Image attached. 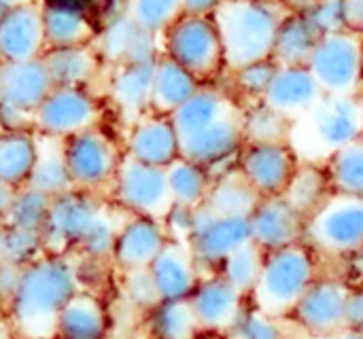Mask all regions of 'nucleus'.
<instances>
[{
    "instance_id": "obj_57",
    "label": "nucleus",
    "mask_w": 363,
    "mask_h": 339,
    "mask_svg": "<svg viewBox=\"0 0 363 339\" xmlns=\"http://www.w3.org/2000/svg\"><path fill=\"white\" fill-rule=\"evenodd\" d=\"M328 339H363V333H359V331H351V329H345V331H340V333H336V335H332V338Z\"/></svg>"
},
{
    "instance_id": "obj_58",
    "label": "nucleus",
    "mask_w": 363,
    "mask_h": 339,
    "mask_svg": "<svg viewBox=\"0 0 363 339\" xmlns=\"http://www.w3.org/2000/svg\"><path fill=\"white\" fill-rule=\"evenodd\" d=\"M198 339H228L225 335H213V333H202Z\"/></svg>"
},
{
    "instance_id": "obj_51",
    "label": "nucleus",
    "mask_w": 363,
    "mask_h": 339,
    "mask_svg": "<svg viewBox=\"0 0 363 339\" xmlns=\"http://www.w3.org/2000/svg\"><path fill=\"white\" fill-rule=\"evenodd\" d=\"M345 329L363 333V282L351 285L349 301H347V323Z\"/></svg>"
},
{
    "instance_id": "obj_52",
    "label": "nucleus",
    "mask_w": 363,
    "mask_h": 339,
    "mask_svg": "<svg viewBox=\"0 0 363 339\" xmlns=\"http://www.w3.org/2000/svg\"><path fill=\"white\" fill-rule=\"evenodd\" d=\"M345 30L363 38V0H342Z\"/></svg>"
},
{
    "instance_id": "obj_21",
    "label": "nucleus",
    "mask_w": 363,
    "mask_h": 339,
    "mask_svg": "<svg viewBox=\"0 0 363 339\" xmlns=\"http://www.w3.org/2000/svg\"><path fill=\"white\" fill-rule=\"evenodd\" d=\"M45 2L30 0L0 19V62H32L47 53Z\"/></svg>"
},
{
    "instance_id": "obj_14",
    "label": "nucleus",
    "mask_w": 363,
    "mask_h": 339,
    "mask_svg": "<svg viewBox=\"0 0 363 339\" xmlns=\"http://www.w3.org/2000/svg\"><path fill=\"white\" fill-rule=\"evenodd\" d=\"M300 163L291 142L245 144L236 170L259 197H283Z\"/></svg>"
},
{
    "instance_id": "obj_15",
    "label": "nucleus",
    "mask_w": 363,
    "mask_h": 339,
    "mask_svg": "<svg viewBox=\"0 0 363 339\" xmlns=\"http://www.w3.org/2000/svg\"><path fill=\"white\" fill-rule=\"evenodd\" d=\"M313 142L328 157L363 138V108L359 96H325L308 115Z\"/></svg>"
},
{
    "instance_id": "obj_60",
    "label": "nucleus",
    "mask_w": 363,
    "mask_h": 339,
    "mask_svg": "<svg viewBox=\"0 0 363 339\" xmlns=\"http://www.w3.org/2000/svg\"><path fill=\"white\" fill-rule=\"evenodd\" d=\"M362 91H363V55H362Z\"/></svg>"
},
{
    "instance_id": "obj_40",
    "label": "nucleus",
    "mask_w": 363,
    "mask_h": 339,
    "mask_svg": "<svg viewBox=\"0 0 363 339\" xmlns=\"http://www.w3.org/2000/svg\"><path fill=\"white\" fill-rule=\"evenodd\" d=\"M123 13L145 32L162 38L183 15V0H125Z\"/></svg>"
},
{
    "instance_id": "obj_6",
    "label": "nucleus",
    "mask_w": 363,
    "mask_h": 339,
    "mask_svg": "<svg viewBox=\"0 0 363 339\" xmlns=\"http://www.w3.org/2000/svg\"><path fill=\"white\" fill-rule=\"evenodd\" d=\"M53 81L43 59L0 62V127L2 132H28Z\"/></svg>"
},
{
    "instance_id": "obj_30",
    "label": "nucleus",
    "mask_w": 363,
    "mask_h": 339,
    "mask_svg": "<svg viewBox=\"0 0 363 339\" xmlns=\"http://www.w3.org/2000/svg\"><path fill=\"white\" fill-rule=\"evenodd\" d=\"M204 83H200L189 70L170 59L168 55H160L153 72V96H151V113L172 115L177 113Z\"/></svg>"
},
{
    "instance_id": "obj_26",
    "label": "nucleus",
    "mask_w": 363,
    "mask_h": 339,
    "mask_svg": "<svg viewBox=\"0 0 363 339\" xmlns=\"http://www.w3.org/2000/svg\"><path fill=\"white\" fill-rule=\"evenodd\" d=\"M238 100L230 93V89L219 87L215 83H204L177 113H172V121L181 138L194 136L217 121L240 113Z\"/></svg>"
},
{
    "instance_id": "obj_49",
    "label": "nucleus",
    "mask_w": 363,
    "mask_h": 339,
    "mask_svg": "<svg viewBox=\"0 0 363 339\" xmlns=\"http://www.w3.org/2000/svg\"><path fill=\"white\" fill-rule=\"evenodd\" d=\"M162 221L166 225V231H168L170 240L187 244L191 234H194V225H196V208L181 206V204H170V208L166 210Z\"/></svg>"
},
{
    "instance_id": "obj_18",
    "label": "nucleus",
    "mask_w": 363,
    "mask_h": 339,
    "mask_svg": "<svg viewBox=\"0 0 363 339\" xmlns=\"http://www.w3.org/2000/svg\"><path fill=\"white\" fill-rule=\"evenodd\" d=\"M168 242L170 236L162 219L125 214L117 234L111 265L119 274L149 270Z\"/></svg>"
},
{
    "instance_id": "obj_22",
    "label": "nucleus",
    "mask_w": 363,
    "mask_h": 339,
    "mask_svg": "<svg viewBox=\"0 0 363 339\" xmlns=\"http://www.w3.org/2000/svg\"><path fill=\"white\" fill-rule=\"evenodd\" d=\"M249 223L253 244L264 253L300 244L306 238V219L298 214L285 197H262Z\"/></svg>"
},
{
    "instance_id": "obj_11",
    "label": "nucleus",
    "mask_w": 363,
    "mask_h": 339,
    "mask_svg": "<svg viewBox=\"0 0 363 339\" xmlns=\"http://www.w3.org/2000/svg\"><path fill=\"white\" fill-rule=\"evenodd\" d=\"M108 200L123 214L162 219L172 204L166 170L123 157Z\"/></svg>"
},
{
    "instance_id": "obj_2",
    "label": "nucleus",
    "mask_w": 363,
    "mask_h": 339,
    "mask_svg": "<svg viewBox=\"0 0 363 339\" xmlns=\"http://www.w3.org/2000/svg\"><path fill=\"white\" fill-rule=\"evenodd\" d=\"M287 15L289 11L283 2L223 0L213 21L223 45L225 74L255 62L272 59L277 34Z\"/></svg>"
},
{
    "instance_id": "obj_50",
    "label": "nucleus",
    "mask_w": 363,
    "mask_h": 339,
    "mask_svg": "<svg viewBox=\"0 0 363 339\" xmlns=\"http://www.w3.org/2000/svg\"><path fill=\"white\" fill-rule=\"evenodd\" d=\"M21 274H23V268L4 259L0 261V304L4 306V310L9 308V304L13 301L17 289H19V282H21Z\"/></svg>"
},
{
    "instance_id": "obj_39",
    "label": "nucleus",
    "mask_w": 363,
    "mask_h": 339,
    "mask_svg": "<svg viewBox=\"0 0 363 339\" xmlns=\"http://www.w3.org/2000/svg\"><path fill=\"white\" fill-rule=\"evenodd\" d=\"M336 195L363 200V138L323 159Z\"/></svg>"
},
{
    "instance_id": "obj_8",
    "label": "nucleus",
    "mask_w": 363,
    "mask_h": 339,
    "mask_svg": "<svg viewBox=\"0 0 363 339\" xmlns=\"http://www.w3.org/2000/svg\"><path fill=\"white\" fill-rule=\"evenodd\" d=\"M362 55V36L342 30L319 40L308 62V70L313 72L325 96H359Z\"/></svg>"
},
{
    "instance_id": "obj_64",
    "label": "nucleus",
    "mask_w": 363,
    "mask_h": 339,
    "mask_svg": "<svg viewBox=\"0 0 363 339\" xmlns=\"http://www.w3.org/2000/svg\"><path fill=\"white\" fill-rule=\"evenodd\" d=\"M0 339H2V338H0Z\"/></svg>"
},
{
    "instance_id": "obj_19",
    "label": "nucleus",
    "mask_w": 363,
    "mask_h": 339,
    "mask_svg": "<svg viewBox=\"0 0 363 339\" xmlns=\"http://www.w3.org/2000/svg\"><path fill=\"white\" fill-rule=\"evenodd\" d=\"M189 306L202 333L228 338L238 316L249 306V299L240 295L230 282H225V278H221L217 272H211L202 274L196 291L189 297Z\"/></svg>"
},
{
    "instance_id": "obj_47",
    "label": "nucleus",
    "mask_w": 363,
    "mask_h": 339,
    "mask_svg": "<svg viewBox=\"0 0 363 339\" xmlns=\"http://www.w3.org/2000/svg\"><path fill=\"white\" fill-rule=\"evenodd\" d=\"M47 255L45 240L40 231H28V229H11L6 236V259L28 268L30 263L38 261Z\"/></svg>"
},
{
    "instance_id": "obj_55",
    "label": "nucleus",
    "mask_w": 363,
    "mask_h": 339,
    "mask_svg": "<svg viewBox=\"0 0 363 339\" xmlns=\"http://www.w3.org/2000/svg\"><path fill=\"white\" fill-rule=\"evenodd\" d=\"M321 0H283L287 11H291V13H304V11H308L311 6H315Z\"/></svg>"
},
{
    "instance_id": "obj_29",
    "label": "nucleus",
    "mask_w": 363,
    "mask_h": 339,
    "mask_svg": "<svg viewBox=\"0 0 363 339\" xmlns=\"http://www.w3.org/2000/svg\"><path fill=\"white\" fill-rule=\"evenodd\" d=\"M45 36L49 49L94 45L98 32L87 13L68 2H45Z\"/></svg>"
},
{
    "instance_id": "obj_63",
    "label": "nucleus",
    "mask_w": 363,
    "mask_h": 339,
    "mask_svg": "<svg viewBox=\"0 0 363 339\" xmlns=\"http://www.w3.org/2000/svg\"><path fill=\"white\" fill-rule=\"evenodd\" d=\"M123 339H140V338H123ZM145 339H147V338H145Z\"/></svg>"
},
{
    "instance_id": "obj_28",
    "label": "nucleus",
    "mask_w": 363,
    "mask_h": 339,
    "mask_svg": "<svg viewBox=\"0 0 363 339\" xmlns=\"http://www.w3.org/2000/svg\"><path fill=\"white\" fill-rule=\"evenodd\" d=\"M43 62L53 81V87H83V89L91 87L104 64L98 51L94 49V45L47 49Z\"/></svg>"
},
{
    "instance_id": "obj_10",
    "label": "nucleus",
    "mask_w": 363,
    "mask_h": 339,
    "mask_svg": "<svg viewBox=\"0 0 363 339\" xmlns=\"http://www.w3.org/2000/svg\"><path fill=\"white\" fill-rule=\"evenodd\" d=\"M249 244H253L249 217H219L208 204L196 208V225L187 246L202 274L217 272L225 259Z\"/></svg>"
},
{
    "instance_id": "obj_16",
    "label": "nucleus",
    "mask_w": 363,
    "mask_h": 339,
    "mask_svg": "<svg viewBox=\"0 0 363 339\" xmlns=\"http://www.w3.org/2000/svg\"><path fill=\"white\" fill-rule=\"evenodd\" d=\"M245 144L247 140L238 113L194 136L183 138V157L204 166L215 178H219L238 168V157Z\"/></svg>"
},
{
    "instance_id": "obj_56",
    "label": "nucleus",
    "mask_w": 363,
    "mask_h": 339,
    "mask_svg": "<svg viewBox=\"0 0 363 339\" xmlns=\"http://www.w3.org/2000/svg\"><path fill=\"white\" fill-rule=\"evenodd\" d=\"M6 236H9V227H6V223L0 219V261L6 259Z\"/></svg>"
},
{
    "instance_id": "obj_17",
    "label": "nucleus",
    "mask_w": 363,
    "mask_h": 339,
    "mask_svg": "<svg viewBox=\"0 0 363 339\" xmlns=\"http://www.w3.org/2000/svg\"><path fill=\"white\" fill-rule=\"evenodd\" d=\"M123 153L145 166L168 170L183 157V138L174 127L172 117L160 113H147L128 127L123 140Z\"/></svg>"
},
{
    "instance_id": "obj_34",
    "label": "nucleus",
    "mask_w": 363,
    "mask_h": 339,
    "mask_svg": "<svg viewBox=\"0 0 363 339\" xmlns=\"http://www.w3.org/2000/svg\"><path fill=\"white\" fill-rule=\"evenodd\" d=\"M321 38L302 13L289 11L279 28L272 59L279 66H308Z\"/></svg>"
},
{
    "instance_id": "obj_23",
    "label": "nucleus",
    "mask_w": 363,
    "mask_h": 339,
    "mask_svg": "<svg viewBox=\"0 0 363 339\" xmlns=\"http://www.w3.org/2000/svg\"><path fill=\"white\" fill-rule=\"evenodd\" d=\"M323 98L325 93L308 66H279L264 102L296 121L308 117Z\"/></svg>"
},
{
    "instance_id": "obj_46",
    "label": "nucleus",
    "mask_w": 363,
    "mask_h": 339,
    "mask_svg": "<svg viewBox=\"0 0 363 339\" xmlns=\"http://www.w3.org/2000/svg\"><path fill=\"white\" fill-rule=\"evenodd\" d=\"M121 297L125 306L138 312L140 316L149 314L162 301L149 270L121 274Z\"/></svg>"
},
{
    "instance_id": "obj_62",
    "label": "nucleus",
    "mask_w": 363,
    "mask_h": 339,
    "mask_svg": "<svg viewBox=\"0 0 363 339\" xmlns=\"http://www.w3.org/2000/svg\"><path fill=\"white\" fill-rule=\"evenodd\" d=\"M266 2H283V0H266Z\"/></svg>"
},
{
    "instance_id": "obj_41",
    "label": "nucleus",
    "mask_w": 363,
    "mask_h": 339,
    "mask_svg": "<svg viewBox=\"0 0 363 339\" xmlns=\"http://www.w3.org/2000/svg\"><path fill=\"white\" fill-rule=\"evenodd\" d=\"M123 219H125V214L108 202L106 208L102 210V214L96 219V223L87 231L85 240L81 242V246L74 255H79L83 259H91V261L111 263L117 234H119Z\"/></svg>"
},
{
    "instance_id": "obj_59",
    "label": "nucleus",
    "mask_w": 363,
    "mask_h": 339,
    "mask_svg": "<svg viewBox=\"0 0 363 339\" xmlns=\"http://www.w3.org/2000/svg\"><path fill=\"white\" fill-rule=\"evenodd\" d=\"M2 314H6V310H4V306L0 304V316H2Z\"/></svg>"
},
{
    "instance_id": "obj_37",
    "label": "nucleus",
    "mask_w": 363,
    "mask_h": 339,
    "mask_svg": "<svg viewBox=\"0 0 363 339\" xmlns=\"http://www.w3.org/2000/svg\"><path fill=\"white\" fill-rule=\"evenodd\" d=\"M240 123L247 144L291 142L294 138V121L266 102L245 104L240 108Z\"/></svg>"
},
{
    "instance_id": "obj_33",
    "label": "nucleus",
    "mask_w": 363,
    "mask_h": 339,
    "mask_svg": "<svg viewBox=\"0 0 363 339\" xmlns=\"http://www.w3.org/2000/svg\"><path fill=\"white\" fill-rule=\"evenodd\" d=\"M36 142H38V153H36V163H34L28 187L49 197H57L74 189L66 159H64V140L36 134Z\"/></svg>"
},
{
    "instance_id": "obj_31",
    "label": "nucleus",
    "mask_w": 363,
    "mask_h": 339,
    "mask_svg": "<svg viewBox=\"0 0 363 339\" xmlns=\"http://www.w3.org/2000/svg\"><path fill=\"white\" fill-rule=\"evenodd\" d=\"M336 193L332 189L325 166L317 161H302L283 197L298 214H302L308 221Z\"/></svg>"
},
{
    "instance_id": "obj_44",
    "label": "nucleus",
    "mask_w": 363,
    "mask_h": 339,
    "mask_svg": "<svg viewBox=\"0 0 363 339\" xmlns=\"http://www.w3.org/2000/svg\"><path fill=\"white\" fill-rule=\"evenodd\" d=\"M277 70H279V64L274 59H264V62L242 66L234 72H228L230 93L238 100L240 106L264 102Z\"/></svg>"
},
{
    "instance_id": "obj_53",
    "label": "nucleus",
    "mask_w": 363,
    "mask_h": 339,
    "mask_svg": "<svg viewBox=\"0 0 363 339\" xmlns=\"http://www.w3.org/2000/svg\"><path fill=\"white\" fill-rule=\"evenodd\" d=\"M185 2V15L191 17H213L223 0H183Z\"/></svg>"
},
{
    "instance_id": "obj_7",
    "label": "nucleus",
    "mask_w": 363,
    "mask_h": 339,
    "mask_svg": "<svg viewBox=\"0 0 363 339\" xmlns=\"http://www.w3.org/2000/svg\"><path fill=\"white\" fill-rule=\"evenodd\" d=\"M123 157V149L100 127L64 140V159L72 187L87 193H108Z\"/></svg>"
},
{
    "instance_id": "obj_20",
    "label": "nucleus",
    "mask_w": 363,
    "mask_h": 339,
    "mask_svg": "<svg viewBox=\"0 0 363 339\" xmlns=\"http://www.w3.org/2000/svg\"><path fill=\"white\" fill-rule=\"evenodd\" d=\"M94 49L98 51L100 59L111 68L157 62V57L164 55L162 38L145 32L125 13L111 19L104 30L98 32Z\"/></svg>"
},
{
    "instance_id": "obj_13",
    "label": "nucleus",
    "mask_w": 363,
    "mask_h": 339,
    "mask_svg": "<svg viewBox=\"0 0 363 339\" xmlns=\"http://www.w3.org/2000/svg\"><path fill=\"white\" fill-rule=\"evenodd\" d=\"M351 285L338 276H321L287 316L304 335L328 339L345 331Z\"/></svg>"
},
{
    "instance_id": "obj_45",
    "label": "nucleus",
    "mask_w": 363,
    "mask_h": 339,
    "mask_svg": "<svg viewBox=\"0 0 363 339\" xmlns=\"http://www.w3.org/2000/svg\"><path fill=\"white\" fill-rule=\"evenodd\" d=\"M228 339H287V335L283 318L272 316L249 301V306L242 310L236 325L228 333Z\"/></svg>"
},
{
    "instance_id": "obj_25",
    "label": "nucleus",
    "mask_w": 363,
    "mask_h": 339,
    "mask_svg": "<svg viewBox=\"0 0 363 339\" xmlns=\"http://www.w3.org/2000/svg\"><path fill=\"white\" fill-rule=\"evenodd\" d=\"M149 274L162 301H189L202 278V270L198 268L189 246L174 240H170L168 246L160 253V257L149 268Z\"/></svg>"
},
{
    "instance_id": "obj_4",
    "label": "nucleus",
    "mask_w": 363,
    "mask_h": 339,
    "mask_svg": "<svg viewBox=\"0 0 363 339\" xmlns=\"http://www.w3.org/2000/svg\"><path fill=\"white\" fill-rule=\"evenodd\" d=\"M164 55L189 70L200 83H215L225 72L219 30L213 17L183 15L164 36Z\"/></svg>"
},
{
    "instance_id": "obj_1",
    "label": "nucleus",
    "mask_w": 363,
    "mask_h": 339,
    "mask_svg": "<svg viewBox=\"0 0 363 339\" xmlns=\"http://www.w3.org/2000/svg\"><path fill=\"white\" fill-rule=\"evenodd\" d=\"M83 291L77 261L70 255H45L23 268L6 318L23 339H55L62 310Z\"/></svg>"
},
{
    "instance_id": "obj_35",
    "label": "nucleus",
    "mask_w": 363,
    "mask_h": 339,
    "mask_svg": "<svg viewBox=\"0 0 363 339\" xmlns=\"http://www.w3.org/2000/svg\"><path fill=\"white\" fill-rule=\"evenodd\" d=\"M147 339H198L202 335L189 301H160L143 316Z\"/></svg>"
},
{
    "instance_id": "obj_38",
    "label": "nucleus",
    "mask_w": 363,
    "mask_h": 339,
    "mask_svg": "<svg viewBox=\"0 0 363 339\" xmlns=\"http://www.w3.org/2000/svg\"><path fill=\"white\" fill-rule=\"evenodd\" d=\"M259 200L262 197L255 193V189L238 174V170H234L215 178L206 204L219 217H251Z\"/></svg>"
},
{
    "instance_id": "obj_32",
    "label": "nucleus",
    "mask_w": 363,
    "mask_h": 339,
    "mask_svg": "<svg viewBox=\"0 0 363 339\" xmlns=\"http://www.w3.org/2000/svg\"><path fill=\"white\" fill-rule=\"evenodd\" d=\"M38 142L36 132H2L0 130V180L13 189H23L30 183L36 163Z\"/></svg>"
},
{
    "instance_id": "obj_12",
    "label": "nucleus",
    "mask_w": 363,
    "mask_h": 339,
    "mask_svg": "<svg viewBox=\"0 0 363 339\" xmlns=\"http://www.w3.org/2000/svg\"><path fill=\"white\" fill-rule=\"evenodd\" d=\"M102 106L98 98L83 87H53L32 119L36 134L68 140L87 130L100 127Z\"/></svg>"
},
{
    "instance_id": "obj_36",
    "label": "nucleus",
    "mask_w": 363,
    "mask_h": 339,
    "mask_svg": "<svg viewBox=\"0 0 363 339\" xmlns=\"http://www.w3.org/2000/svg\"><path fill=\"white\" fill-rule=\"evenodd\" d=\"M168 189L172 204L189 206V208H200L208 202V195L215 185V176L200 163L181 157L177 159L168 170Z\"/></svg>"
},
{
    "instance_id": "obj_9",
    "label": "nucleus",
    "mask_w": 363,
    "mask_h": 339,
    "mask_svg": "<svg viewBox=\"0 0 363 339\" xmlns=\"http://www.w3.org/2000/svg\"><path fill=\"white\" fill-rule=\"evenodd\" d=\"M106 208L102 195L70 189L51 200V210L43 227L49 255H74L96 219Z\"/></svg>"
},
{
    "instance_id": "obj_61",
    "label": "nucleus",
    "mask_w": 363,
    "mask_h": 339,
    "mask_svg": "<svg viewBox=\"0 0 363 339\" xmlns=\"http://www.w3.org/2000/svg\"><path fill=\"white\" fill-rule=\"evenodd\" d=\"M359 102H362V108H363V91L359 93Z\"/></svg>"
},
{
    "instance_id": "obj_42",
    "label": "nucleus",
    "mask_w": 363,
    "mask_h": 339,
    "mask_svg": "<svg viewBox=\"0 0 363 339\" xmlns=\"http://www.w3.org/2000/svg\"><path fill=\"white\" fill-rule=\"evenodd\" d=\"M51 200L53 197H49L32 187L17 189L2 221L11 229H28V231L43 234V227L47 223L49 210H51Z\"/></svg>"
},
{
    "instance_id": "obj_54",
    "label": "nucleus",
    "mask_w": 363,
    "mask_h": 339,
    "mask_svg": "<svg viewBox=\"0 0 363 339\" xmlns=\"http://www.w3.org/2000/svg\"><path fill=\"white\" fill-rule=\"evenodd\" d=\"M15 191L17 189H13V187H9L6 183L0 180V219H4V214H6V210H9L11 202H13Z\"/></svg>"
},
{
    "instance_id": "obj_5",
    "label": "nucleus",
    "mask_w": 363,
    "mask_h": 339,
    "mask_svg": "<svg viewBox=\"0 0 363 339\" xmlns=\"http://www.w3.org/2000/svg\"><path fill=\"white\" fill-rule=\"evenodd\" d=\"M304 242L319 255L353 259L363 255V200L334 195L306 221Z\"/></svg>"
},
{
    "instance_id": "obj_27",
    "label": "nucleus",
    "mask_w": 363,
    "mask_h": 339,
    "mask_svg": "<svg viewBox=\"0 0 363 339\" xmlns=\"http://www.w3.org/2000/svg\"><path fill=\"white\" fill-rule=\"evenodd\" d=\"M113 321L106 304L91 291H81L62 310L55 339H111Z\"/></svg>"
},
{
    "instance_id": "obj_24",
    "label": "nucleus",
    "mask_w": 363,
    "mask_h": 339,
    "mask_svg": "<svg viewBox=\"0 0 363 339\" xmlns=\"http://www.w3.org/2000/svg\"><path fill=\"white\" fill-rule=\"evenodd\" d=\"M153 72H155V62L128 64L111 70L106 93L113 106L117 108L121 121L128 123V127L136 123L140 117H145L147 113H151Z\"/></svg>"
},
{
    "instance_id": "obj_48",
    "label": "nucleus",
    "mask_w": 363,
    "mask_h": 339,
    "mask_svg": "<svg viewBox=\"0 0 363 339\" xmlns=\"http://www.w3.org/2000/svg\"><path fill=\"white\" fill-rule=\"evenodd\" d=\"M302 15L319 32V36L336 34V32L345 30L342 0H321L319 4H315L308 11H304Z\"/></svg>"
},
{
    "instance_id": "obj_43",
    "label": "nucleus",
    "mask_w": 363,
    "mask_h": 339,
    "mask_svg": "<svg viewBox=\"0 0 363 339\" xmlns=\"http://www.w3.org/2000/svg\"><path fill=\"white\" fill-rule=\"evenodd\" d=\"M264 259H266V253L257 248L255 244H249L240 248L238 253H234L230 259H225L221 268L217 270V274L225 278V282H230L240 295L251 299L262 276Z\"/></svg>"
},
{
    "instance_id": "obj_3",
    "label": "nucleus",
    "mask_w": 363,
    "mask_h": 339,
    "mask_svg": "<svg viewBox=\"0 0 363 339\" xmlns=\"http://www.w3.org/2000/svg\"><path fill=\"white\" fill-rule=\"evenodd\" d=\"M321 276V257L306 242L266 253L257 289L249 301L255 308L287 321L304 293Z\"/></svg>"
}]
</instances>
